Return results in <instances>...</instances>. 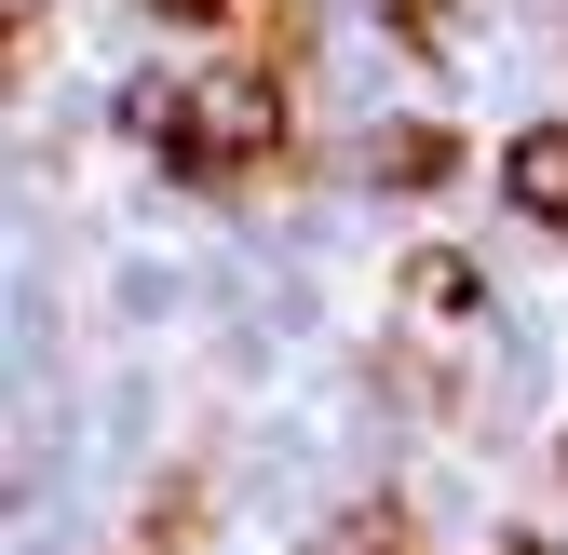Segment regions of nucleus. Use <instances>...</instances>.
<instances>
[{
    "mask_svg": "<svg viewBox=\"0 0 568 555\" xmlns=\"http://www.w3.org/2000/svg\"><path fill=\"white\" fill-rule=\"evenodd\" d=\"M501 190H515V218L568 231V122H528L515 150H501Z\"/></svg>",
    "mask_w": 568,
    "mask_h": 555,
    "instance_id": "obj_2",
    "label": "nucleus"
},
{
    "mask_svg": "<svg viewBox=\"0 0 568 555\" xmlns=\"http://www.w3.org/2000/svg\"><path fill=\"white\" fill-rule=\"evenodd\" d=\"M54 54V0H0V82L28 95V68Z\"/></svg>",
    "mask_w": 568,
    "mask_h": 555,
    "instance_id": "obj_4",
    "label": "nucleus"
},
{
    "mask_svg": "<svg viewBox=\"0 0 568 555\" xmlns=\"http://www.w3.org/2000/svg\"><path fill=\"white\" fill-rule=\"evenodd\" d=\"M447 163H460V135H447V122H393V135H379V176H393V190H434Z\"/></svg>",
    "mask_w": 568,
    "mask_h": 555,
    "instance_id": "obj_3",
    "label": "nucleus"
},
{
    "mask_svg": "<svg viewBox=\"0 0 568 555\" xmlns=\"http://www.w3.org/2000/svg\"><path fill=\"white\" fill-rule=\"evenodd\" d=\"M501 555H541V542H501Z\"/></svg>",
    "mask_w": 568,
    "mask_h": 555,
    "instance_id": "obj_8",
    "label": "nucleus"
},
{
    "mask_svg": "<svg viewBox=\"0 0 568 555\" xmlns=\"http://www.w3.org/2000/svg\"><path fill=\"white\" fill-rule=\"evenodd\" d=\"M135 14H163V28H217V14H244V0H135Z\"/></svg>",
    "mask_w": 568,
    "mask_h": 555,
    "instance_id": "obj_7",
    "label": "nucleus"
},
{
    "mask_svg": "<svg viewBox=\"0 0 568 555\" xmlns=\"http://www.w3.org/2000/svg\"><path fill=\"white\" fill-rule=\"evenodd\" d=\"M325 555H419V515H406V502H366V515H352Z\"/></svg>",
    "mask_w": 568,
    "mask_h": 555,
    "instance_id": "obj_5",
    "label": "nucleus"
},
{
    "mask_svg": "<svg viewBox=\"0 0 568 555\" xmlns=\"http://www.w3.org/2000/svg\"><path fill=\"white\" fill-rule=\"evenodd\" d=\"M163 150L203 176V190H244V176H284V68L271 54H217V68H190L176 109H163Z\"/></svg>",
    "mask_w": 568,
    "mask_h": 555,
    "instance_id": "obj_1",
    "label": "nucleus"
},
{
    "mask_svg": "<svg viewBox=\"0 0 568 555\" xmlns=\"http://www.w3.org/2000/svg\"><path fill=\"white\" fill-rule=\"evenodd\" d=\"M379 28H393L406 54H447V28H460V0H379Z\"/></svg>",
    "mask_w": 568,
    "mask_h": 555,
    "instance_id": "obj_6",
    "label": "nucleus"
}]
</instances>
